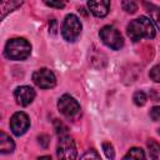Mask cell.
Segmentation results:
<instances>
[{
  "label": "cell",
  "mask_w": 160,
  "mask_h": 160,
  "mask_svg": "<svg viewBox=\"0 0 160 160\" xmlns=\"http://www.w3.org/2000/svg\"><path fill=\"white\" fill-rule=\"evenodd\" d=\"M126 34L132 41H139L141 39L155 38L156 30L152 21L146 16H140L132 21L126 28Z\"/></svg>",
  "instance_id": "1"
},
{
  "label": "cell",
  "mask_w": 160,
  "mask_h": 160,
  "mask_svg": "<svg viewBox=\"0 0 160 160\" xmlns=\"http://www.w3.org/2000/svg\"><path fill=\"white\" fill-rule=\"evenodd\" d=\"M30 52L31 45L24 38L10 39L5 45V55L10 60H25Z\"/></svg>",
  "instance_id": "2"
},
{
  "label": "cell",
  "mask_w": 160,
  "mask_h": 160,
  "mask_svg": "<svg viewBox=\"0 0 160 160\" xmlns=\"http://www.w3.org/2000/svg\"><path fill=\"white\" fill-rule=\"evenodd\" d=\"M100 39L101 41L110 49L112 50H120L124 46V39L122 35L120 34V31L111 26V25H105L100 29Z\"/></svg>",
  "instance_id": "3"
},
{
  "label": "cell",
  "mask_w": 160,
  "mask_h": 160,
  "mask_svg": "<svg viewBox=\"0 0 160 160\" xmlns=\"http://www.w3.org/2000/svg\"><path fill=\"white\" fill-rule=\"evenodd\" d=\"M80 32H81V22L79 18L74 14L66 15L61 26L62 38L69 42H74L79 38Z\"/></svg>",
  "instance_id": "4"
},
{
  "label": "cell",
  "mask_w": 160,
  "mask_h": 160,
  "mask_svg": "<svg viewBox=\"0 0 160 160\" xmlns=\"http://www.w3.org/2000/svg\"><path fill=\"white\" fill-rule=\"evenodd\" d=\"M56 155L59 160H75L76 159V146L69 135L61 136L58 144Z\"/></svg>",
  "instance_id": "5"
},
{
  "label": "cell",
  "mask_w": 160,
  "mask_h": 160,
  "mask_svg": "<svg viewBox=\"0 0 160 160\" xmlns=\"http://www.w3.org/2000/svg\"><path fill=\"white\" fill-rule=\"evenodd\" d=\"M58 108L60 112L66 118H75L80 112V104L70 95H62L58 101Z\"/></svg>",
  "instance_id": "6"
},
{
  "label": "cell",
  "mask_w": 160,
  "mask_h": 160,
  "mask_svg": "<svg viewBox=\"0 0 160 160\" xmlns=\"http://www.w3.org/2000/svg\"><path fill=\"white\" fill-rule=\"evenodd\" d=\"M32 81L40 89H51L56 84V78L51 70L42 68L32 74Z\"/></svg>",
  "instance_id": "7"
},
{
  "label": "cell",
  "mask_w": 160,
  "mask_h": 160,
  "mask_svg": "<svg viewBox=\"0 0 160 160\" xmlns=\"http://www.w3.org/2000/svg\"><path fill=\"white\" fill-rule=\"evenodd\" d=\"M29 126H30L29 116L22 111L15 112L10 119V129H11L12 134L16 136L25 134L26 130L29 129Z\"/></svg>",
  "instance_id": "8"
},
{
  "label": "cell",
  "mask_w": 160,
  "mask_h": 160,
  "mask_svg": "<svg viewBox=\"0 0 160 160\" xmlns=\"http://www.w3.org/2000/svg\"><path fill=\"white\" fill-rule=\"evenodd\" d=\"M14 98L16 100V102L21 106H28L32 102V100L35 99V90L28 85H22L15 89L14 91Z\"/></svg>",
  "instance_id": "9"
},
{
  "label": "cell",
  "mask_w": 160,
  "mask_h": 160,
  "mask_svg": "<svg viewBox=\"0 0 160 160\" xmlns=\"http://www.w3.org/2000/svg\"><path fill=\"white\" fill-rule=\"evenodd\" d=\"M88 8L90 11L98 16V18H104L108 15L110 10V1L108 0H98V1H88Z\"/></svg>",
  "instance_id": "10"
},
{
  "label": "cell",
  "mask_w": 160,
  "mask_h": 160,
  "mask_svg": "<svg viewBox=\"0 0 160 160\" xmlns=\"http://www.w3.org/2000/svg\"><path fill=\"white\" fill-rule=\"evenodd\" d=\"M15 149V144L12 141V139L5 134L4 131L0 132V151L2 154H11Z\"/></svg>",
  "instance_id": "11"
},
{
  "label": "cell",
  "mask_w": 160,
  "mask_h": 160,
  "mask_svg": "<svg viewBox=\"0 0 160 160\" xmlns=\"http://www.w3.org/2000/svg\"><path fill=\"white\" fill-rule=\"evenodd\" d=\"M122 160H146L145 152L140 148H131L126 155L122 158Z\"/></svg>",
  "instance_id": "12"
},
{
  "label": "cell",
  "mask_w": 160,
  "mask_h": 160,
  "mask_svg": "<svg viewBox=\"0 0 160 160\" xmlns=\"http://www.w3.org/2000/svg\"><path fill=\"white\" fill-rule=\"evenodd\" d=\"M148 148H149V154L152 160H160V144L156 142L155 140L150 139L148 141Z\"/></svg>",
  "instance_id": "13"
},
{
  "label": "cell",
  "mask_w": 160,
  "mask_h": 160,
  "mask_svg": "<svg viewBox=\"0 0 160 160\" xmlns=\"http://www.w3.org/2000/svg\"><path fill=\"white\" fill-rule=\"evenodd\" d=\"M132 100H134L135 105L142 106V105H145V102H146L148 99H146V95H145L144 91H136V92L134 94V96H132Z\"/></svg>",
  "instance_id": "14"
},
{
  "label": "cell",
  "mask_w": 160,
  "mask_h": 160,
  "mask_svg": "<svg viewBox=\"0 0 160 160\" xmlns=\"http://www.w3.org/2000/svg\"><path fill=\"white\" fill-rule=\"evenodd\" d=\"M80 160H101V158H100V155L98 154L96 150L90 149L85 154H82V156L80 158Z\"/></svg>",
  "instance_id": "15"
},
{
  "label": "cell",
  "mask_w": 160,
  "mask_h": 160,
  "mask_svg": "<svg viewBox=\"0 0 160 160\" xmlns=\"http://www.w3.org/2000/svg\"><path fill=\"white\" fill-rule=\"evenodd\" d=\"M102 150H104V152H105V155H106L108 159L114 160L115 151H114V146L110 142H102Z\"/></svg>",
  "instance_id": "16"
},
{
  "label": "cell",
  "mask_w": 160,
  "mask_h": 160,
  "mask_svg": "<svg viewBox=\"0 0 160 160\" xmlns=\"http://www.w3.org/2000/svg\"><path fill=\"white\" fill-rule=\"evenodd\" d=\"M149 76L155 82H160V64H158V65L151 68V70L149 72Z\"/></svg>",
  "instance_id": "17"
},
{
  "label": "cell",
  "mask_w": 160,
  "mask_h": 160,
  "mask_svg": "<svg viewBox=\"0 0 160 160\" xmlns=\"http://www.w3.org/2000/svg\"><path fill=\"white\" fill-rule=\"evenodd\" d=\"M121 5H122V9L126 12H130V14H134L138 10V5L134 1H122Z\"/></svg>",
  "instance_id": "18"
},
{
  "label": "cell",
  "mask_w": 160,
  "mask_h": 160,
  "mask_svg": "<svg viewBox=\"0 0 160 160\" xmlns=\"http://www.w3.org/2000/svg\"><path fill=\"white\" fill-rule=\"evenodd\" d=\"M54 125H55V130H56L58 135H60V138L66 135V132H68V128H66L60 120H55Z\"/></svg>",
  "instance_id": "19"
},
{
  "label": "cell",
  "mask_w": 160,
  "mask_h": 160,
  "mask_svg": "<svg viewBox=\"0 0 160 160\" xmlns=\"http://www.w3.org/2000/svg\"><path fill=\"white\" fill-rule=\"evenodd\" d=\"M149 12L152 15L155 22H156L158 26L160 28V9H159V8H155L154 5H150V6H149Z\"/></svg>",
  "instance_id": "20"
},
{
  "label": "cell",
  "mask_w": 160,
  "mask_h": 160,
  "mask_svg": "<svg viewBox=\"0 0 160 160\" xmlns=\"http://www.w3.org/2000/svg\"><path fill=\"white\" fill-rule=\"evenodd\" d=\"M149 115H150V118H151L154 121H159V120H160V106H154V108H151Z\"/></svg>",
  "instance_id": "21"
},
{
  "label": "cell",
  "mask_w": 160,
  "mask_h": 160,
  "mask_svg": "<svg viewBox=\"0 0 160 160\" xmlns=\"http://www.w3.org/2000/svg\"><path fill=\"white\" fill-rule=\"evenodd\" d=\"M49 142H50V140H49V136H48V135L42 134V135L39 136V144H40L42 148H48Z\"/></svg>",
  "instance_id": "22"
},
{
  "label": "cell",
  "mask_w": 160,
  "mask_h": 160,
  "mask_svg": "<svg viewBox=\"0 0 160 160\" xmlns=\"http://www.w3.org/2000/svg\"><path fill=\"white\" fill-rule=\"evenodd\" d=\"M45 4L48 5V6H50V8H64L65 6V2H62V1H45Z\"/></svg>",
  "instance_id": "23"
},
{
  "label": "cell",
  "mask_w": 160,
  "mask_h": 160,
  "mask_svg": "<svg viewBox=\"0 0 160 160\" xmlns=\"http://www.w3.org/2000/svg\"><path fill=\"white\" fill-rule=\"evenodd\" d=\"M49 28H50V30H51V34H55L56 32V21L52 19V20H50V22H49Z\"/></svg>",
  "instance_id": "24"
},
{
  "label": "cell",
  "mask_w": 160,
  "mask_h": 160,
  "mask_svg": "<svg viewBox=\"0 0 160 160\" xmlns=\"http://www.w3.org/2000/svg\"><path fill=\"white\" fill-rule=\"evenodd\" d=\"M38 160H51V158H50V156H41V158H39Z\"/></svg>",
  "instance_id": "25"
},
{
  "label": "cell",
  "mask_w": 160,
  "mask_h": 160,
  "mask_svg": "<svg viewBox=\"0 0 160 160\" xmlns=\"http://www.w3.org/2000/svg\"><path fill=\"white\" fill-rule=\"evenodd\" d=\"M158 132H159V134H160V129H159V131H158Z\"/></svg>",
  "instance_id": "26"
}]
</instances>
